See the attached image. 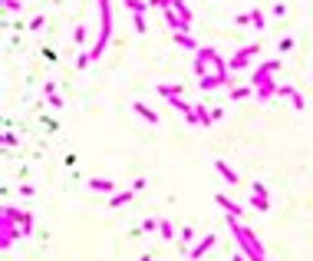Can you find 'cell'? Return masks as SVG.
<instances>
[{"label": "cell", "mask_w": 313, "mask_h": 261, "mask_svg": "<svg viewBox=\"0 0 313 261\" xmlns=\"http://www.w3.org/2000/svg\"><path fill=\"white\" fill-rule=\"evenodd\" d=\"M260 53V43H250V46H241L238 53L231 56V60H227V70H244V66L250 63V60H254V56Z\"/></svg>", "instance_id": "2"}, {"label": "cell", "mask_w": 313, "mask_h": 261, "mask_svg": "<svg viewBox=\"0 0 313 261\" xmlns=\"http://www.w3.org/2000/svg\"><path fill=\"white\" fill-rule=\"evenodd\" d=\"M234 261H244V255H234Z\"/></svg>", "instance_id": "30"}, {"label": "cell", "mask_w": 313, "mask_h": 261, "mask_svg": "<svg viewBox=\"0 0 313 261\" xmlns=\"http://www.w3.org/2000/svg\"><path fill=\"white\" fill-rule=\"evenodd\" d=\"M99 3V40L93 43V50H89V56L93 60H99L102 56V50H106L109 37H112V10H109V0H96Z\"/></svg>", "instance_id": "1"}, {"label": "cell", "mask_w": 313, "mask_h": 261, "mask_svg": "<svg viewBox=\"0 0 313 261\" xmlns=\"http://www.w3.org/2000/svg\"><path fill=\"white\" fill-rule=\"evenodd\" d=\"M218 205L224 208L227 215H234V218H238V215H241V212H244V208H241V205H238V202H231V198H227V195H218Z\"/></svg>", "instance_id": "9"}, {"label": "cell", "mask_w": 313, "mask_h": 261, "mask_svg": "<svg viewBox=\"0 0 313 261\" xmlns=\"http://www.w3.org/2000/svg\"><path fill=\"white\" fill-rule=\"evenodd\" d=\"M158 225H162V222H155V218H145V231H155Z\"/></svg>", "instance_id": "26"}, {"label": "cell", "mask_w": 313, "mask_h": 261, "mask_svg": "<svg viewBox=\"0 0 313 261\" xmlns=\"http://www.w3.org/2000/svg\"><path fill=\"white\" fill-rule=\"evenodd\" d=\"M277 60H270V63H260L257 70H254V76H250V86H257V89H264V86H270V73H274V70H277Z\"/></svg>", "instance_id": "3"}, {"label": "cell", "mask_w": 313, "mask_h": 261, "mask_svg": "<svg viewBox=\"0 0 313 261\" xmlns=\"http://www.w3.org/2000/svg\"><path fill=\"white\" fill-rule=\"evenodd\" d=\"M145 188H149V179H135L132 182V192H145Z\"/></svg>", "instance_id": "18"}, {"label": "cell", "mask_w": 313, "mask_h": 261, "mask_svg": "<svg viewBox=\"0 0 313 261\" xmlns=\"http://www.w3.org/2000/svg\"><path fill=\"white\" fill-rule=\"evenodd\" d=\"M122 3H125V7H129L132 13H145V10H149V7H152L149 0H122Z\"/></svg>", "instance_id": "13"}, {"label": "cell", "mask_w": 313, "mask_h": 261, "mask_svg": "<svg viewBox=\"0 0 313 261\" xmlns=\"http://www.w3.org/2000/svg\"><path fill=\"white\" fill-rule=\"evenodd\" d=\"M250 208L267 212V208H270V198H267V195H257V192H250Z\"/></svg>", "instance_id": "12"}, {"label": "cell", "mask_w": 313, "mask_h": 261, "mask_svg": "<svg viewBox=\"0 0 313 261\" xmlns=\"http://www.w3.org/2000/svg\"><path fill=\"white\" fill-rule=\"evenodd\" d=\"M215 241H218V235H205V241H198V245L191 248V258H201L205 251H211V248H215Z\"/></svg>", "instance_id": "8"}, {"label": "cell", "mask_w": 313, "mask_h": 261, "mask_svg": "<svg viewBox=\"0 0 313 261\" xmlns=\"http://www.w3.org/2000/svg\"><path fill=\"white\" fill-rule=\"evenodd\" d=\"M287 50H293V40L287 37V40H281V53H287Z\"/></svg>", "instance_id": "28"}, {"label": "cell", "mask_w": 313, "mask_h": 261, "mask_svg": "<svg viewBox=\"0 0 313 261\" xmlns=\"http://www.w3.org/2000/svg\"><path fill=\"white\" fill-rule=\"evenodd\" d=\"M73 37H76V43H83V40H86V27H76Z\"/></svg>", "instance_id": "24"}, {"label": "cell", "mask_w": 313, "mask_h": 261, "mask_svg": "<svg viewBox=\"0 0 313 261\" xmlns=\"http://www.w3.org/2000/svg\"><path fill=\"white\" fill-rule=\"evenodd\" d=\"M89 188H93V192H106V195H116V182H112V179H93V182H89Z\"/></svg>", "instance_id": "7"}, {"label": "cell", "mask_w": 313, "mask_h": 261, "mask_svg": "<svg viewBox=\"0 0 313 261\" xmlns=\"http://www.w3.org/2000/svg\"><path fill=\"white\" fill-rule=\"evenodd\" d=\"M175 43L185 46V50H198V46H194V40L188 37V33H175Z\"/></svg>", "instance_id": "14"}, {"label": "cell", "mask_w": 313, "mask_h": 261, "mask_svg": "<svg viewBox=\"0 0 313 261\" xmlns=\"http://www.w3.org/2000/svg\"><path fill=\"white\" fill-rule=\"evenodd\" d=\"M135 30H139V33L149 30V23H145V17H142V13H135Z\"/></svg>", "instance_id": "19"}, {"label": "cell", "mask_w": 313, "mask_h": 261, "mask_svg": "<svg viewBox=\"0 0 313 261\" xmlns=\"http://www.w3.org/2000/svg\"><path fill=\"white\" fill-rule=\"evenodd\" d=\"M132 109H135V112H139V116H142L145 122H149V126H155V122H158V112H155V109H149L145 103H139V99L132 103Z\"/></svg>", "instance_id": "6"}, {"label": "cell", "mask_w": 313, "mask_h": 261, "mask_svg": "<svg viewBox=\"0 0 313 261\" xmlns=\"http://www.w3.org/2000/svg\"><path fill=\"white\" fill-rule=\"evenodd\" d=\"M234 23H241V27H248V23H250V13H238V17H234Z\"/></svg>", "instance_id": "23"}, {"label": "cell", "mask_w": 313, "mask_h": 261, "mask_svg": "<svg viewBox=\"0 0 313 261\" xmlns=\"http://www.w3.org/2000/svg\"><path fill=\"white\" fill-rule=\"evenodd\" d=\"M250 27H254V30H264V13H260L257 7L250 10Z\"/></svg>", "instance_id": "15"}, {"label": "cell", "mask_w": 313, "mask_h": 261, "mask_svg": "<svg viewBox=\"0 0 313 261\" xmlns=\"http://www.w3.org/2000/svg\"><path fill=\"white\" fill-rule=\"evenodd\" d=\"M30 30H43V17H33V20H30Z\"/></svg>", "instance_id": "25"}, {"label": "cell", "mask_w": 313, "mask_h": 261, "mask_svg": "<svg viewBox=\"0 0 313 261\" xmlns=\"http://www.w3.org/2000/svg\"><path fill=\"white\" fill-rule=\"evenodd\" d=\"M158 235H162L165 241H175V231H172V222H162V225H158Z\"/></svg>", "instance_id": "17"}, {"label": "cell", "mask_w": 313, "mask_h": 261, "mask_svg": "<svg viewBox=\"0 0 313 261\" xmlns=\"http://www.w3.org/2000/svg\"><path fill=\"white\" fill-rule=\"evenodd\" d=\"M89 63H93V56H89V53H83V56H79V60H76V66H79V70H86Z\"/></svg>", "instance_id": "20"}, {"label": "cell", "mask_w": 313, "mask_h": 261, "mask_svg": "<svg viewBox=\"0 0 313 261\" xmlns=\"http://www.w3.org/2000/svg\"><path fill=\"white\" fill-rule=\"evenodd\" d=\"M248 96H250V89H248V86L231 89V103H241V99H248Z\"/></svg>", "instance_id": "16"}, {"label": "cell", "mask_w": 313, "mask_h": 261, "mask_svg": "<svg viewBox=\"0 0 313 261\" xmlns=\"http://www.w3.org/2000/svg\"><path fill=\"white\" fill-rule=\"evenodd\" d=\"M139 261H152V255H142V258H139Z\"/></svg>", "instance_id": "29"}, {"label": "cell", "mask_w": 313, "mask_h": 261, "mask_svg": "<svg viewBox=\"0 0 313 261\" xmlns=\"http://www.w3.org/2000/svg\"><path fill=\"white\" fill-rule=\"evenodd\" d=\"M215 169L221 172V179H224L227 185H238V172H234V169H231V165H227L224 159H215Z\"/></svg>", "instance_id": "5"}, {"label": "cell", "mask_w": 313, "mask_h": 261, "mask_svg": "<svg viewBox=\"0 0 313 261\" xmlns=\"http://www.w3.org/2000/svg\"><path fill=\"white\" fill-rule=\"evenodd\" d=\"M3 7H7V10H17V13H20L23 3H20V0H3Z\"/></svg>", "instance_id": "21"}, {"label": "cell", "mask_w": 313, "mask_h": 261, "mask_svg": "<svg viewBox=\"0 0 313 261\" xmlns=\"http://www.w3.org/2000/svg\"><path fill=\"white\" fill-rule=\"evenodd\" d=\"M132 195H135V192H116V195L109 198V208H119V205H125V202H132Z\"/></svg>", "instance_id": "11"}, {"label": "cell", "mask_w": 313, "mask_h": 261, "mask_svg": "<svg viewBox=\"0 0 313 261\" xmlns=\"http://www.w3.org/2000/svg\"><path fill=\"white\" fill-rule=\"evenodd\" d=\"M158 93L168 96V99H175V96H182V83H158Z\"/></svg>", "instance_id": "10"}, {"label": "cell", "mask_w": 313, "mask_h": 261, "mask_svg": "<svg viewBox=\"0 0 313 261\" xmlns=\"http://www.w3.org/2000/svg\"><path fill=\"white\" fill-rule=\"evenodd\" d=\"M46 96H50V106H53V109H60V106H63V103H60V96H56V93H46Z\"/></svg>", "instance_id": "27"}, {"label": "cell", "mask_w": 313, "mask_h": 261, "mask_svg": "<svg viewBox=\"0 0 313 261\" xmlns=\"http://www.w3.org/2000/svg\"><path fill=\"white\" fill-rule=\"evenodd\" d=\"M198 86L201 89H221V86H231V79H227V73H208V76L198 79Z\"/></svg>", "instance_id": "4"}, {"label": "cell", "mask_w": 313, "mask_h": 261, "mask_svg": "<svg viewBox=\"0 0 313 261\" xmlns=\"http://www.w3.org/2000/svg\"><path fill=\"white\" fill-rule=\"evenodd\" d=\"M194 238V231H191V225H185V228H182V238H178V241H191Z\"/></svg>", "instance_id": "22"}]
</instances>
